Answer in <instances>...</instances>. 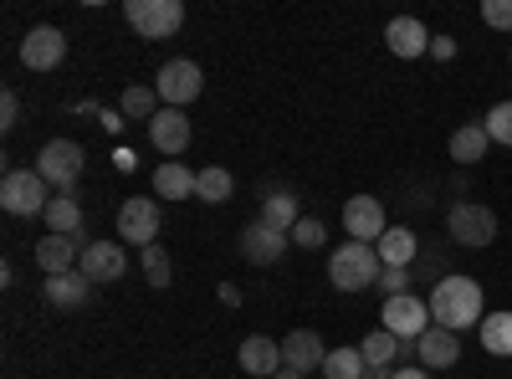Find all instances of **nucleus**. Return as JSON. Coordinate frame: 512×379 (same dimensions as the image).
Here are the masks:
<instances>
[{"mask_svg": "<svg viewBox=\"0 0 512 379\" xmlns=\"http://www.w3.org/2000/svg\"><path fill=\"white\" fill-rule=\"evenodd\" d=\"M431 318H436V328H451V333H466V328H482V282L477 277H461V272H446V277H436V287H431Z\"/></svg>", "mask_w": 512, "mask_h": 379, "instance_id": "1", "label": "nucleus"}, {"mask_svg": "<svg viewBox=\"0 0 512 379\" xmlns=\"http://www.w3.org/2000/svg\"><path fill=\"white\" fill-rule=\"evenodd\" d=\"M379 272H384V262H379V251L369 241H349L328 257V282L338 292H364V287L379 282Z\"/></svg>", "mask_w": 512, "mask_h": 379, "instance_id": "2", "label": "nucleus"}, {"mask_svg": "<svg viewBox=\"0 0 512 379\" xmlns=\"http://www.w3.org/2000/svg\"><path fill=\"white\" fill-rule=\"evenodd\" d=\"M446 231H451V241L461 251H482V246L497 241V210L482 205V200H461V205H451Z\"/></svg>", "mask_w": 512, "mask_h": 379, "instance_id": "3", "label": "nucleus"}, {"mask_svg": "<svg viewBox=\"0 0 512 379\" xmlns=\"http://www.w3.org/2000/svg\"><path fill=\"white\" fill-rule=\"evenodd\" d=\"M123 16H128V26H134L144 41H169L185 26V6H180V0H128Z\"/></svg>", "mask_w": 512, "mask_h": 379, "instance_id": "4", "label": "nucleus"}, {"mask_svg": "<svg viewBox=\"0 0 512 379\" xmlns=\"http://www.w3.org/2000/svg\"><path fill=\"white\" fill-rule=\"evenodd\" d=\"M47 190L52 185L36 170H6V180H0V205H6L11 216H47V205H52Z\"/></svg>", "mask_w": 512, "mask_h": 379, "instance_id": "5", "label": "nucleus"}, {"mask_svg": "<svg viewBox=\"0 0 512 379\" xmlns=\"http://www.w3.org/2000/svg\"><path fill=\"white\" fill-rule=\"evenodd\" d=\"M82 164H88V154H82L77 139H52L47 149L36 154V175L47 180V185H57L62 195H72V185H77V175H82Z\"/></svg>", "mask_w": 512, "mask_h": 379, "instance_id": "6", "label": "nucleus"}, {"mask_svg": "<svg viewBox=\"0 0 512 379\" xmlns=\"http://www.w3.org/2000/svg\"><path fill=\"white\" fill-rule=\"evenodd\" d=\"M431 303L415 298V292H405V298H384V313H379V328H390L400 344H415L425 328H431Z\"/></svg>", "mask_w": 512, "mask_h": 379, "instance_id": "7", "label": "nucleus"}, {"mask_svg": "<svg viewBox=\"0 0 512 379\" xmlns=\"http://www.w3.org/2000/svg\"><path fill=\"white\" fill-rule=\"evenodd\" d=\"M159 205H154V195H134V200H123L118 205V241H128V246H159Z\"/></svg>", "mask_w": 512, "mask_h": 379, "instance_id": "8", "label": "nucleus"}, {"mask_svg": "<svg viewBox=\"0 0 512 379\" xmlns=\"http://www.w3.org/2000/svg\"><path fill=\"white\" fill-rule=\"evenodd\" d=\"M200 88H205V77H200V67H195L190 57L164 62V67H159V77H154V93H159V103H164V108H185V103H195V98H200Z\"/></svg>", "mask_w": 512, "mask_h": 379, "instance_id": "9", "label": "nucleus"}, {"mask_svg": "<svg viewBox=\"0 0 512 379\" xmlns=\"http://www.w3.org/2000/svg\"><path fill=\"white\" fill-rule=\"evenodd\" d=\"M88 246H93V241L82 236V231H77V236H52V231H47V236L36 241V267L47 272V277L77 272V262H82V251H88Z\"/></svg>", "mask_w": 512, "mask_h": 379, "instance_id": "10", "label": "nucleus"}, {"mask_svg": "<svg viewBox=\"0 0 512 379\" xmlns=\"http://www.w3.org/2000/svg\"><path fill=\"white\" fill-rule=\"evenodd\" d=\"M62 57H67V36H62L57 26H31V31H26L21 62H26L31 72H57Z\"/></svg>", "mask_w": 512, "mask_h": 379, "instance_id": "11", "label": "nucleus"}, {"mask_svg": "<svg viewBox=\"0 0 512 379\" xmlns=\"http://www.w3.org/2000/svg\"><path fill=\"white\" fill-rule=\"evenodd\" d=\"M415 364L431 374V369H456L461 364V333H451V328H425L420 339H415Z\"/></svg>", "mask_w": 512, "mask_h": 379, "instance_id": "12", "label": "nucleus"}, {"mask_svg": "<svg viewBox=\"0 0 512 379\" xmlns=\"http://www.w3.org/2000/svg\"><path fill=\"white\" fill-rule=\"evenodd\" d=\"M344 231H349V241H379L384 231H390V221H384V205L374 200V195H354V200H344Z\"/></svg>", "mask_w": 512, "mask_h": 379, "instance_id": "13", "label": "nucleus"}, {"mask_svg": "<svg viewBox=\"0 0 512 379\" xmlns=\"http://www.w3.org/2000/svg\"><path fill=\"white\" fill-rule=\"evenodd\" d=\"M77 272L88 277L93 287H108V282H123V272H128V257H123V246H113V241H93L88 251H82Z\"/></svg>", "mask_w": 512, "mask_h": 379, "instance_id": "14", "label": "nucleus"}, {"mask_svg": "<svg viewBox=\"0 0 512 379\" xmlns=\"http://www.w3.org/2000/svg\"><path fill=\"white\" fill-rule=\"evenodd\" d=\"M323 359H328L323 333H313V328H292L287 339H282V369L313 374V369H323Z\"/></svg>", "mask_w": 512, "mask_h": 379, "instance_id": "15", "label": "nucleus"}, {"mask_svg": "<svg viewBox=\"0 0 512 379\" xmlns=\"http://www.w3.org/2000/svg\"><path fill=\"white\" fill-rule=\"evenodd\" d=\"M149 144L159 149V154H185V144H190V118H185V108H159L154 118H149Z\"/></svg>", "mask_w": 512, "mask_h": 379, "instance_id": "16", "label": "nucleus"}, {"mask_svg": "<svg viewBox=\"0 0 512 379\" xmlns=\"http://www.w3.org/2000/svg\"><path fill=\"white\" fill-rule=\"evenodd\" d=\"M292 246V236H282V231H272L267 221H251L246 231H241V257L251 262V267H272L282 251Z\"/></svg>", "mask_w": 512, "mask_h": 379, "instance_id": "17", "label": "nucleus"}, {"mask_svg": "<svg viewBox=\"0 0 512 379\" xmlns=\"http://www.w3.org/2000/svg\"><path fill=\"white\" fill-rule=\"evenodd\" d=\"M431 31H425L415 16H395L390 26H384V47H390L400 62H410V57H420V52H431Z\"/></svg>", "mask_w": 512, "mask_h": 379, "instance_id": "18", "label": "nucleus"}, {"mask_svg": "<svg viewBox=\"0 0 512 379\" xmlns=\"http://www.w3.org/2000/svg\"><path fill=\"white\" fill-rule=\"evenodd\" d=\"M241 369L246 374H256V379H272L277 369H282V344L277 339H267V333H251V339L241 344Z\"/></svg>", "mask_w": 512, "mask_h": 379, "instance_id": "19", "label": "nucleus"}, {"mask_svg": "<svg viewBox=\"0 0 512 379\" xmlns=\"http://www.w3.org/2000/svg\"><path fill=\"white\" fill-rule=\"evenodd\" d=\"M374 251H379V262H384V267H415V257H420V236H415L410 226H390V231L374 241Z\"/></svg>", "mask_w": 512, "mask_h": 379, "instance_id": "20", "label": "nucleus"}, {"mask_svg": "<svg viewBox=\"0 0 512 379\" xmlns=\"http://www.w3.org/2000/svg\"><path fill=\"white\" fill-rule=\"evenodd\" d=\"M41 292H47L52 308H82V303L93 298V282L82 277V272H62V277H47V282H41Z\"/></svg>", "mask_w": 512, "mask_h": 379, "instance_id": "21", "label": "nucleus"}, {"mask_svg": "<svg viewBox=\"0 0 512 379\" xmlns=\"http://www.w3.org/2000/svg\"><path fill=\"white\" fill-rule=\"evenodd\" d=\"M195 175L190 164H154V195L159 200H195Z\"/></svg>", "mask_w": 512, "mask_h": 379, "instance_id": "22", "label": "nucleus"}, {"mask_svg": "<svg viewBox=\"0 0 512 379\" xmlns=\"http://www.w3.org/2000/svg\"><path fill=\"white\" fill-rule=\"evenodd\" d=\"M487 149H492L487 123H461V129L451 134V159H456V164H482Z\"/></svg>", "mask_w": 512, "mask_h": 379, "instance_id": "23", "label": "nucleus"}, {"mask_svg": "<svg viewBox=\"0 0 512 379\" xmlns=\"http://www.w3.org/2000/svg\"><path fill=\"white\" fill-rule=\"evenodd\" d=\"M359 354H364L369 369H395V364H400V339H395L390 328H374V333H364Z\"/></svg>", "mask_w": 512, "mask_h": 379, "instance_id": "24", "label": "nucleus"}, {"mask_svg": "<svg viewBox=\"0 0 512 379\" xmlns=\"http://www.w3.org/2000/svg\"><path fill=\"white\" fill-rule=\"evenodd\" d=\"M231 195H236V180H231V170H221V164H205V170L195 175V200L226 205Z\"/></svg>", "mask_w": 512, "mask_h": 379, "instance_id": "25", "label": "nucleus"}, {"mask_svg": "<svg viewBox=\"0 0 512 379\" xmlns=\"http://www.w3.org/2000/svg\"><path fill=\"white\" fill-rule=\"evenodd\" d=\"M256 221H267L272 231L292 236V226L303 221V210H297V200H292L287 190H277V195H267V200H262V216H256Z\"/></svg>", "mask_w": 512, "mask_h": 379, "instance_id": "26", "label": "nucleus"}, {"mask_svg": "<svg viewBox=\"0 0 512 379\" xmlns=\"http://www.w3.org/2000/svg\"><path fill=\"white\" fill-rule=\"evenodd\" d=\"M477 333H482V349L492 359H512V313H487Z\"/></svg>", "mask_w": 512, "mask_h": 379, "instance_id": "27", "label": "nucleus"}, {"mask_svg": "<svg viewBox=\"0 0 512 379\" xmlns=\"http://www.w3.org/2000/svg\"><path fill=\"white\" fill-rule=\"evenodd\" d=\"M364 374H369V364H364L359 344L328 349V359H323V379H364Z\"/></svg>", "mask_w": 512, "mask_h": 379, "instance_id": "28", "label": "nucleus"}, {"mask_svg": "<svg viewBox=\"0 0 512 379\" xmlns=\"http://www.w3.org/2000/svg\"><path fill=\"white\" fill-rule=\"evenodd\" d=\"M41 221H47L52 236H77V231H82V205H77L72 195H57V200L47 205V216H41Z\"/></svg>", "mask_w": 512, "mask_h": 379, "instance_id": "29", "label": "nucleus"}, {"mask_svg": "<svg viewBox=\"0 0 512 379\" xmlns=\"http://www.w3.org/2000/svg\"><path fill=\"white\" fill-rule=\"evenodd\" d=\"M118 113H123V118H139V123H149V118L159 113V93H154V88H144V82H134V88H123Z\"/></svg>", "mask_w": 512, "mask_h": 379, "instance_id": "30", "label": "nucleus"}, {"mask_svg": "<svg viewBox=\"0 0 512 379\" xmlns=\"http://www.w3.org/2000/svg\"><path fill=\"white\" fill-rule=\"evenodd\" d=\"M139 262H144V277H149V287H154V292H164L169 282H175V267H169L164 246H144V251H139Z\"/></svg>", "mask_w": 512, "mask_h": 379, "instance_id": "31", "label": "nucleus"}, {"mask_svg": "<svg viewBox=\"0 0 512 379\" xmlns=\"http://www.w3.org/2000/svg\"><path fill=\"white\" fill-rule=\"evenodd\" d=\"M482 123H487V134H492V144H507V149H512V98L492 103Z\"/></svg>", "mask_w": 512, "mask_h": 379, "instance_id": "32", "label": "nucleus"}, {"mask_svg": "<svg viewBox=\"0 0 512 379\" xmlns=\"http://www.w3.org/2000/svg\"><path fill=\"white\" fill-rule=\"evenodd\" d=\"M323 241H328V226H323L318 216H303V221L292 226V246H308V251H318Z\"/></svg>", "mask_w": 512, "mask_h": 379, "instance_id": "33", "label": "nucleus"}, {"mask_svg": "<svg viewBox=\"0 0 512 379\" xmlns=\"http://www.w3.org/2000/svg\"><path fill=\"white\" fill-rule=\"evenodd\" d=\"M374 287L384 292V298H405V292H410V267H384Z\"/></svg>", "mask_w": 512, "mask_h": 379, "instance_id": "34", "label": "nucleus"}, {"mask_svg": "<svg viewBox=\"0 0 512 379\" xmlns=\"http://www.w3.org/2000/svg\"><path fill=\"white\" fill-rule=\"evenodd\" d=\"M482 26L512 31V0H482Z\"/></svg>", "mask_w": 512, "mask_h": 379, "instance_id": "35", "label": "nucleus"}, {"mask_svg": "<svg viewBox=\"0 0 512 379\" xmlns=\"http://www.w3.org/2000/svg\"><path fill=\"white\" fill-rule=\"evenodd\" d=\"M16 123H21V98L0 93V129H16Z\"/></svg>", "mask_w": 512, "mask_h": 379, "instance_id": "36", "label": "nucleus"}, {"mask_svg": "<svg viewBox=\"0 0 512 379\" xmlns=\"http://www.w3.org/2000/svg\"><path fill=\"white\" fill-rule=\"evenodd\" d=\"M431 57H436V62H451V57H456V41H451V36H436V41H431Z\"/></svg>", "mask_w": 512, "mask_h": 379, "instance_id": "37", "label": "nucleus"}, {"mask_svg": "<svg viewBox=\"0 0 512 379\" xmlns=\"http://www.w3.org/2000/svg\"><path fill=\"white\" fill-rule=\"evenodd\" d=\"M221 303H226V308H241V292H236V287H231V282H226V287H221Z\"/></svg>", "mask_w": 512, "mask_h": 379, "instance_id": "38", "label": "nucleus"}, {"mask_svg": "<svg viewBox=\"0 0 512 379\" xmlns=\"http://www.w3.org/2000/svg\"><path fill=\"white\" fill-rule=\"evenodd\" d=\"M395 379H431V374H425V369H405V364H400V369H395Z\"/></svg>", "mask_w": 512, "mask_h": 379, "instance_id": "39", "label": "nucleus"}, {"mask_svg": "<svg viewBox=\"0 0 512 379\" xmlns=\"http://www.w3.org/2000/svg\"><path fill=\"white\" fill-rule=\"evenodd\" d=\"M364 379H395V369H369Z\"/></svg>", "mask_w": 512, "mask_h": 379, "instance_id": "40", "label": "nucleus"}, {"mask_svg": "<svg viewBox=\"0 0 512 379\" xmlns=\"http://www.w3.org/2000/svg\"><path fill=\"white\" fill-rule=\"evenodd\" d=\"M272 379H308V374H297V369H277Z\"/></svg>", "mask_w": 512, "mask_h": 379, "instance_id": "41", "label": "nucleus"}, {"mask_svg": "<svg viewBox=\"0 0 512 379\" xmlns=\"http://www.w3.org/2000/svg\"><path fill=\"white\" fill-rule=\"evenodd\" d=\"M507 62H512V47H507Z\"/></svg>", "mask_w": 512, "mask_h": 379, "instance_id": "42", "label": "nucleus"}]
</instances>
